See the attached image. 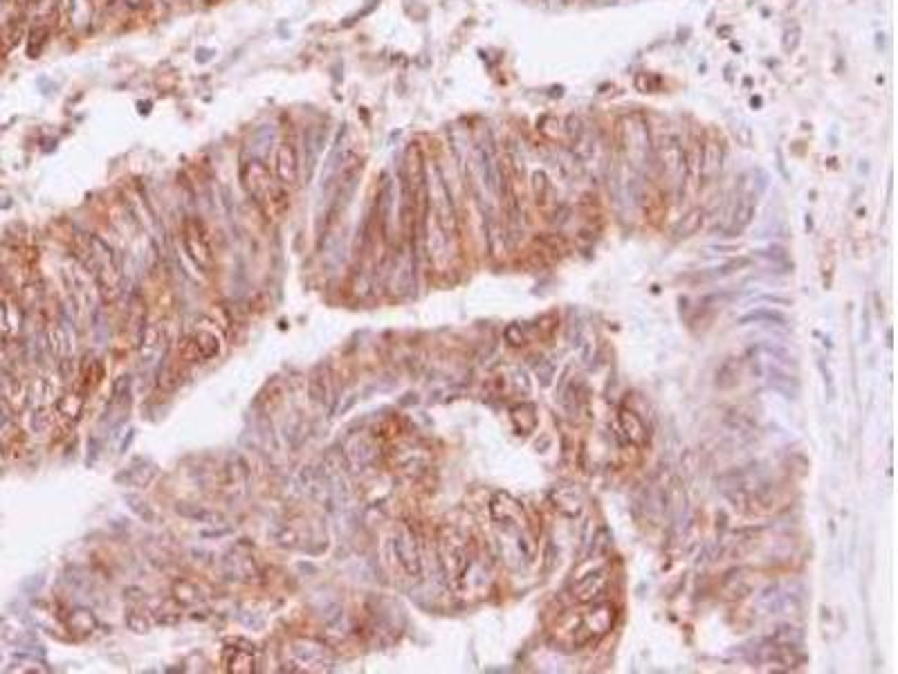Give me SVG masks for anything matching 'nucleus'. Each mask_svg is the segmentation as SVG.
I'll return each mask as SVG.
<instances>
[{"label":"nucleus","mask_w":898,"mask_h":674,"mask_svg":"<svg viewBox=\"0 0 898 674\" xmlns=\"http://www.w3.org/2000/svg\"><path fill=\"white\" fill-rule=\"evenodd\" d=\"M618 144L625 155V162L633 171H644L654 160V144L649 135V124L640 113H629L620 120Z\"/></svg>","instance_id":"obj_1"},{"label":"nucleus","mask_w":898,"mask_h":674,"mask_svg":"<svg viewBox=\"0 0 898 674\" xmlns=\"http://www.w3.org/2000/svg\"><path fill=\"white\" fill-rule=\"evenodd\" d=\"M243 187L261 205L263 211L274 214V211L281 209L283 184L276 180V176L261 160H249L243 167Z\"/></svg>","instance_id":"obj_2"},{"label":"nucleus","mask_w":898,"mask_h":674,"mask_svg":"<svg viewBox=\"0 0 898 674\" xmlns=\"http://www.w3.org/2000/svg\"><path fill=\"white\" fill-rule=\"evenodd\" d=\"M427 214L436 218L445 236H456L458 232L456 207L438 164H431V174L427 176Z\"/></svg>","instance_id":"obj_3"},{"label":"nucleus","mask_w":898,"mask_h":674,"mask_svg":"<svg viewBox=\"0 0 898 674\" xmlns=\"http://www.w3.org/2000/svg\"><path fill=\"white\" fill-rule=\"evenodd\" d=\"M86 243H88L86 266L90 268L92 274H97L101 290H106L108 297H113V290H117V286H120V266H117V257L113 252V247L95 234H90Z\"/></svg>","instance_id":"obj_4"},{"label":"nucleus","mask_w":898,"mask_h":674,"mask_svg":"<svg viewBox=\"0 0 898 674\" xmlns=\"http://www.w3.org/2000/svg\"><path fill=\"white\" fill-rule=\"evenodd\" d=\"M685 147H683V137L678 130L667 128L663 130V135L658 137V144L654 147V157L660 162L663 171L674 178L678 184L683 182L681 178L685 176Z\"/></svg>","instance_id":"obj_5"},{"label":"nucleus","mask_w":898,"mask_h":674,"mask_svg":"<svg viewBox=\"0 0 898 674\" xmlns=\"http://www.w3.org/2000/svg\"><path fill=\"white\" fill-rule=\"evenodd\" d=\"M184 247H187V254L193 261L195 268H200L203 272L214 268V254H211V245L207 241L205 228L198 220H189L187 228H184Z\"/></svg>","instance_id":"obj_6"},{"label":"nucleus","mask_w":898,"mask_h":674,"mask_svg":"<svg viewBox=\"0 0 898 674\" xmlns=\"http://www.w3.org/2000/svg\"><path fill=\"white\" fill-rule=\"evenodd\" d=\"M723 167V147L717 140H707L701 149V160H698V182L710 184L715 182Z\"/></svg>","instance_id":"obj_7"},{"label":"nucleus","mask_w":898,"mask_h":674,"mask_svg":"<svg viewBox=\"0 0 898 674\" xmlns=\"http://www.w3.org/2000/svg\"><path fill=\"white\" fill-rule=\"evenodd\" d=\"M274 171L276 180L281 184H295L299 176V157L297 149L290 142H281L274 155Z\"/></svg>","instance_id":"obj_8"},{"label":"nucleus","mask_w":898,"mask_h":674,"mask_svg":"<svg viewBox=\"0 0 898 674\" xmlns=\"http://www.w3.org/2000/svg\"><path fill=\"white\" fill-rule=\"evenodd\" d=\"M393 546H395V555H398L400 564L404 566V571L409 575H420L422 562H420V551H418L416 537L409 531H402L398 537L393 539Z\"/></svg>","instance_id":"obj_9"},{"label":"nucleus","mask_w":898,"mask_h":674,"mask_svg":"<svg viewBox=\"0 0 898 674\" xmlns=\"http://www.w3.org/2000/svg\"><path fill=\"white\" fill-rule=\"evenodd\" d=\"M755 211H757V191H748V193H744L741 198H739L734 209H732L730 223H728V228H725L728 236L741 234L748 228V225L752 223V218H755Z\"/></svg>","instance_id":"obj_10"},{"label":"nucleus","mask_w":898,"mask_h":674,"mask_svg":"<svg viewBox=\"0 0 898 674\" xmlns=\"http://www.w3.org/2000/svg\"><path fill=\"white\" fill-rule=\"evenodd\" d=\"M604 589H606V575L604 571H596V573H589L582 583H577V587L573 589V596L579 602H593L600 593H604Z\"/></svg>","instance_id":"obj_11"},{"label":"nucleus","mask_w":898,"mask_h":674,"mask_svg":"<svg viewBox=\"0 0 898 674\" xmlns=\"http://www.w3.org/2000/svg\"><path fill=\"white\" fill-rule=\"evenodd\" d=\"M766 376H768V385L777 391V393H782V395H786V398H797V393H800V382L793 378V376H788L786 371L779 364H773L768 371H766Z\"/></svg>","instance_id":"obj_12"},{"label":"nucleus","mask_w":898,"mask_h":674,"mask_svg":"<svg viewBox=\"0 0 898 674\" xmlns=\"http://www.w3.org/2000/svg\"><path fill=\"white\" fill-rule=\"evenodd\" d=\"M620 425H623L627 439L633 445H644L647 443V427L638 414H633L631 409H620Z\"/></svg>","instance_id":"obj_13"},{"label":"nucleus","mask_w":898,"mask_h":674,"mask_svg":"<svg viewBox=\"0 0 898 674\" xmlns=\"http://www.w3.org/2000/svg\"><path fill=\"white\" fill-rule=\"evenodd\" d=\"M786 315L773 310V308H757L750 310L746 315L739 317V326H748V324H773V326H786Z\"/></svg>","instance_id":"obj_14"},{"label":"nucleus","mask_w":898,"mask_h":674,"mask_svg":"<svg viewBox=\"0 0 898 674\" xmlns=\"http://www.w3.org/2000/svg\"><path fill=\"white\" fill-rule=\"evenodd\" d=\"M187 347H191L195 351L198 360L214 358V355L218 353V342H216L214 333H209V330H198V333H193V337L187 342Z\"/></svg>","instance_id":"obj_15"},{"label":"nucleus","mask_w":898,"mask_h":674,"mask_svg":"<svg viewBox=\"0 0 898 674\" xmlns=\"http://www.w3.org/2000/svg\"><path fill=\"white\" fill-rule=\"evenodd\" d=\"M295 654H297V658L301 661V663H306V665H322V663H328V654H326V650L322 645H317V643H310V641H301V643H297L295 647Z\"/></svg>","instance_id":"obj_16"},{"label":"nucleus","mask_w":898,"mask_h":674,"mask_svg":"<svg viewBox=\"0 0 898 674\" xmlns=\"http://www.w3.org/2000/svg\"><path fill=\"white\" fill-rule=\"evenodd\" d=\"M703 209H692V211H688V214H685L678 223H676V228H674V239H690V236H694L698 230H701V225H703Z\"/></svg>","instance_id":"obj_17"},{"label":"nucleus","mask_w":898,"mask_h":674,"mask_svg":"<svg viewBox=\"0 0 898 674\" xmlns=\"http://www.w3.org/2000/svg\"><path fill=\"white\" fill-rule=\"evenodd\" d=\"M750 583L744 578V575H739L737 571H732V573H728L723 578V585H721V591H723V596L728 598V600H739V598H744V596H748L750 593Z\"/></svg>","instance_id":"obj_18"},{"label":"nucleus","mask_w":898,"mask_h":674,"mask_svg":"<svg viewBox=\"0 0 898 674\" xmlns=\"http://www.w3.org/2000/svg\"><path fill=\"white\" fill-rule=\"evenodd\" d=\"M176 510L182 515V517H187V519H191V522H205V524H216V522H220L222 517L218 512H214V510H209V508H203V506H195V504H180L176 506Z\"/></svg>","instance_id":"obj_19"},{"label":"nucleus","mask_w":898,"mask_h":674,"mask_svg":"<svg viewBox=\"0 0 898 674\" xmlns=\"http://www.w3.org/2000/svg\"><path fill=\"white\" fill-rule=\"evenodd\" d=\"M752 263V259H748V257H739V259H732V261H728V263H723L721 268H715L712 272H705V274H701L698 276V279H703V281H715V279H723V276H730V274H734L737 270H741V268H748Z\"/></svg>","instance_id":"obj_20"},{"label":"nucleus","mask_w":898,"mask_h":674,"mask_svg":"<svg viewBox=\"0 0 898 674\" xmlns=\"http://www.w3.org/2000/svg\"><path fill=\"white\" fill-rule=\"evenodd\" d=\"M739 373H741V362L739 360H728L719 366L717 371V385L721 389H730L739 382Z\"/></svg>","instance_id":"obj_21"},{"label":"nucleus","mask_w":898,"mask_h":674,"mask_svg":"<svg viewBox=\"0 0 898 674\" xmlns=\"http://www.w3.org/2000/svg\"><path fill=\"white\" fill-rule=\"evenodd\" d=\"M771 643H775V645H782V647H800V643H802V631L797 629V627H790V625H782V627H777V631L773 634V636L768 639Z\"/></svg>","instance_id":"obj_22"},{"label":"nucleus","mask_w":898,"mask_h":674,"mask_svg":"<svg viewBox=\"0 0 898 674\" xmlns=\"http://www.w3.org/2000/svg\"><path fill=\"white\" fill-rule=\"evenodd\" d=\"M330 391H333V387H330V376H328V373H326V376H322V371H317V373H314V378H312V382H310L312 400L326 405V403L330 400Z\"/></svg>","instance_id":"obj_23"},{"label":"nucleus","mask_w":898,"mask_h":674,"mask_svg":"<svg viewBox=\"0 0 898 674\" xmlns=\"http://www.w3.org/2000/svg\"><path fill=\"white\" fill-rule=\"evenodd\" d=\"M70 618L79 620V623H70V627H72L74 631H79V634L90 631V629H95V627H97V618L92 616L88 610H74V612L70 614Z\"/></svg>","instance_id":"obj_24"},{"label":"nucleus","mask_w":898,"mask_h":674,"mask_svg":"<svg viewBox=\"0 0 898 674\" xmlns=\"http://www.w3.org/2000/svg\"><path fill=\"white\" fill-rule=\"evenodd\" d=\"M548 191H550L548 176L544 174V171H535V174H533V193H535V201L544 205L546 198H548Z\"/></svg>","instance_id":"obj_25"},{"label":"nucleus","mask_w":898,"mask_h":674,"mask_svg":"<svg viewBox=\"0 0 898 674\" xmlns=\"http://www.w3.org/2000/svg\"><path fill=\"white\" fill-rule=\"evenodd\" d=\"M157 344H160V328H157L155 324H147L142 330V337H140V351L147 353L149 349H155Z\"/></svg>","instance_id":"obj_26"},{"label":"nucleus","mask_w":898,"mask_h":674,"mask_svg":"<svg viewBox=\"0 0 898 674\" xmlns=\"http://www.w3.org/2000/svg\"><path fill=\"white\" fill-rule=\"evenodd\" d=\"M45 41H47V30H45V28H34V30L30 32L28 55H30V57H38V55H41V50H43Z\"/></svg>","instance_id":"obj_27"},{"label":"nucleus","mask_w":898,"mask_h":674,"mask_svg":"<svg viewBox=\"0 0 898 674\" xmlns=\"http://www.w3.org/2000/svg\"><path fill=\"white\" fill-rule=\"evenodd\" d=\"M584 130H586V126H584L582 117H579V115H569V117H566V135H569V140L573 144L584 135Z\"/></svg>","instance_id":"obj_28"},{"label":"nucleus","mask_w":898,"mask_h":674,"mask_svg":"<svg viewBox=\"0 0 898 674\" xmlns=\"http://www.w3.org/2000/svg\"><path fill=\"white\" fill-rule=\"evenodd\" d=\"M800 36H802L800 25H795V23H793V25H788L786 32H784V41H782L786 55H790V52H795V47L800 45Z\"/></svg>","instance_id":"obj_29"},{"label":"nucleus","mask_w":898,"mask_h":674,"mask_svg":"<svg viewBox=\"0 0 898 674\" xmlns=\"http://www.w3.org/2000/svg\"><path fill=\"white\" fill-rule=\"evenodd\" d=\"M633 84H636V88L640 90V92H654L656 88H658V79L656 77H652V74H647V72H638L636 74V79H633Z\"/></svg>","instance_id":"obj_30"},{"label":"nucleus","mask_w":898,"mask_h":674,"mask_svg":"<svg viewBox=\"0 0 898 674\" xmlns=\"http://www.w3.org/2000/svg\"><path fill=\"white\" fill-rule=\"evenodd\" d=\"M126 623H128V627L133 629V631H140V634H147L149 631V620L144 618L142 614H137V612H130L128 616H126Z\"/></svg>","instance_id":"obj_31"},{"label":"nucleus","mask_w":898,"mask_h":674,"mask_svg":"<svg viewBox=\"0 0 898 674\" xmlns=\"http://www.w3.org/2000/svg\"><path fill=\"white\" fill-rule=\"evenodd\" d=\"M506 339L510 342L512 347H523L525 344V335H523L521 326L519 324H510L506 328Z\"/></svg>","instance_id":"obj_32"},{"label":"nucleus","mask_w":898,"mask_h":674,"mask_svg":"<svg viewBox=\"0 0 898 674\" xmlns=\"http://www.w3.org/2000/svg\"><path fill=\"white\" fill-rule=\"evenodd\" d=\"M757 257H761V259H768V261H786V252L782 247H768V249H759V254Z\"/></svg>","instance_id":"obj_33"},{"label":"nucleus","mask_w":898,"mask_h":674,"mask_svg":"<svg viewBox=\"0 0 898 674\" xmlns=\"http://www.w3.org/2000/svg\"><path fill=\"white\" fill-rule=\"evenodd\" d=\"M555 373V366L550 362H539L537 366V376L541 378V385H550V378Z\"/></svg>","instance_id":"obj_34"},{"label":"nucleus","mask_w":898,"mask_h":674,"mask_svg":"<svg viewBox=\"0 0 898 674\" xmlns=\"http://www.w3.org/2000/svg\"><path fill=\"white\" fill-rule=\"evenodd\" d=\"M128 501H130V508H133L142 519H147V522H151L153 519V512L144 506V501H137V499H133V497H128Z\"/></svg>","instance_id":"obj_35"},{"label":"nucleus","mask_w":898,"mask_h":674,"mask_svg":"<svg viewBox=\"0 0 898 674\" xmlns=\"http://www.w3.org/2000/svg\"><path fill=\"white\" fill-rule=\"evenodd\" d=\"M757 301H768V303H777V306H790V301L788 297H779V295H761V297H757Z\"/></svg>","instance_id":"obj_36"},{"label":"nucleus","mask_w":898,"mask_h":674,"mask_svg":"<svg viewBox=\"0 0 898 674\" xmlns=\"http://www.w3.org/2000/svg\"><path fill=\"white\" fill-rule=\"evenodd\" d=\"M16 3H25V0H16Z\"/></svg>","instance_id":"obj_37"},{"label":"nucleus","mask_w":898,"mask_h":674,"mask_svg":"<svg viewBox=\"0 0 898 674\" xmlns=\"http://www.w3.org/2000/svg\"><path fill=\"white\" fill-rule=\"evenodd\" d=\"M564 3H571V0H564Z\"/></svg>","instance_id":"obj_38"}]
</instances>
